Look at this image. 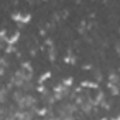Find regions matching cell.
Masks as SVG:
<instances>
[{
  "label": "cell",
  "instance_id": "5b68a950",
  "mask_svg": "<svg viewBox=\"0 0 120 120\" xmlns=\"http://www.w3.org/2000/svg\"><path fill=\"white\" fill-rule=\"evenodd\" d=\"M119 81V76L117 75H110V83H116Z\"/></svg>",
  "mask_w": 120,
  "mask_h": 120
},
{
  "label": "cell",
  "instance_id": "6da1fadb",
  "mask_svg": "<svg viewBox=\"0 0 120 120\" xmlns=\"http://www.w3.org/2000/svg\"><path fill=\"white\" fill-rule=\"evenodd\" d=\"M35 103V99L33 98V96H30V95H27V96H24L17 105H19V109H26V107H30V106H33Z\"/></svg>",
  "mask_w": 120,
  "mask_h": 120
},
{
  "label": "cell",
  "instance_id": "3957f363",
  "mask_svg": "<svg viewBox=\"0 0 120 120\" xmlns=\"http://www.w3.org/2000/svg\"><path fill=\"white\" fill-rule=\"evenodd\" d=\"M6 96H7V89L3 88V89H2V103L6 102Z\"/></svg>",
  "mask_w": 120,
  "mask_h": 120
},
{
  "label": "cell",
  "instance_id": "277c9868",
  "mask_svg": "<svg viewBox=\"0 0 120 120\" xmlns=\"http://www.w3.org/2000/svg\"><path fill=\"white\" fill-rule=\"evenodd\" d=\"M109 86H110V89H112V93H113V95H117V93H119V88H117L116 85H112V83H110Z\"/></svg>",
  "mask_w": 120,
  "mask_h": 120
},
{
  "label": "cell",
  "instance_id": "7a4b0ae2",
  "mask_svg": "<svg viewBox=\"0 0 120 120\" xmlns=\"http://www.w3.org/2000/svg\"><path fill=\"white\" fill-rule=\"evenodd\" d=\"M82 110L85 112V113H89L90 110H92V100H88V102H83L82 105Z\"/></svg>",
  "mask_w": 120,
  "mask_h": 120
}]
</instances>
